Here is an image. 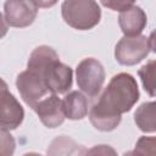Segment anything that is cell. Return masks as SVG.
<instances>
[{
  "label": "cell",
  "mask_w": 156,
  "mask_h": 156,
  "mask_svg": "<svg viewBox=\"0 0 156 156\" xmlns=\"http://www.w3.org/2000/svg\"><path fill=\"white\" fill-rule=\"evenodd\" d=\"M139 100L136 80L129 73L113 76L89 111V119L94 128L111 132L121 123V115L130 111Z\"/></svg>",
  "instance_id": "6da1fadb"
},
{
  "label": "cell",
  "mask_w": 156,
  "mask_h": 156,
  "mask_svg": "<svg viewBox=\"0 0 156 156\" xmlns=\"http://www.w3.org/2000/svg\"><path fill=\"white\" fill-rule=\"evenodd\" d=\"M27 68L40 76L52 94H65L72 87V68L60 62L57 52L50 46L35 48L28 58Z\"/></svg>",
  "instance_id": "7a4b0ae2"
},
{
  "label": "cell",
  "mask_w": 156,
  "mask_h": 156,
  "mask_svg": "<svg viewBox=\"0 0 156 156\" xmlns=\"http://www.w3.org/2000/svg\"><path fill=\"white\" fill-rule=\"evenodd\" d=\"M61 15L69 27L87 30L100 22L101 10L95 0H65L61 6Z\"/></svg>",
  "instance_id": "3957f363"
},
{
  "label": "cell",
  "mask_w": 156,
  "mask_h": 156,
  "mask_svg": "<svg viewBox=\"0 0 156 156\" xmlns=\"http://www.w3.org/2000/svg\"><path fill=\"white\" fill-rule=\"evenodd\" d=\"M77 84L82 91H84L88 96H96L105 82V69L102 65L93 58L88 57L82 60L76 69Z\"/></svg>",
  "instance_id": "277c9868"
},
{
  "label": "cell",
  "mask_w": 156,
  "mask_h": 156,
  "mask_svg": "<svg viewBox=\"0 0 156 156\" xmlns=\"http://www.w3.org/2000/svg\"><path fill=\"white\" fill-rule=\"evenodd\" d=\"M149 39L145 35H124L115 48V57L123 66H133L143 61L149 55Z\"/></svg>",
  "instance_id": "5b68a950"
},
{
  "label": "cell",
  "mask_w": 156,
  "mask_h": 156,
  "mask_svg": "<svg viewBox=\"0 0 156 156\" xmlns=\"http://www.w3.org/2000/svg\"><path fill=\"white\" fill-rule=\"evenodd\" d=\"M16 87L23 101L32 108H34V106L48 93H50L45 80L28 68L17 76Z\"/></svg>",
  "instance_id": "8992f818"
},
{
  "label": "cell",
  "mask_w": 156,
  "mask_h": 156,
  "mask_svg": "<svg viewBox=\"0 0 156 156\" xmlns=\"http://www.w3.org/2000/svg\"><path fill=\"white\" fill-rule=\"evenodd\" d=\"M38 13L34 0H6L4 4V20L11 27L23 28L30 26Z\"/></svg>",
  "instance_id": "52a82bcc"
},
{
  "label": "cell",
  "mask_w": 156,
  "mask_h": 156,
  "mask_svg": "<svg viewBox=\"0 0 156 156\" xmlns=\"http://www.w3.org/2000/svg\"><path fill=\"white\" fill-rule=\"evenodd\" d=\"M24 111L15 96L7 91L5 82L1 88V108H0V127L5 130L16 129L23 121Z\"/></svg>",
  "instance_id": "ba28073f"
},
{
  "label": "cell",
  "mask_w": 156,
  "mask_h": 156,
  "mask_svg": "<svg viewBox=\"0 0 156 156\" xmlns=\"http://www.w3.org/2000/svg\"><path fill=\"white\" fill-rule=\"evenodd\" d=\"M39 119L48 128H56L63 123L66 115L63 111L62 100L56 94H51L45 99H41L33 108Z\"/></svg>",
  "instance_id": "9c48e42d"
},
{
  "label": "cell",
  "mask_w": 156,
  "mask_h": 156,
  "mask_svg": "<svg viewBox=\"0 0 156 156\" xmlns=\"http://www.w3.org/2000/svg\"><path fill=\"white\" fill-rule=\"evenodd\" d=\"M147 22L146 13L139 6H130L129 9L122 11L118 17V24L121 30L126 37L139 35L145 28Z\"/></svg>",
  "instance_id": "30bf717a"
},
{
  "label": "cell",
  "mask_w": 156,
  "mask_h": 156,
  "mask_svg": "<svg viewBox=\"0 0 156 156\" xmlns=\"http://www.w3.org/2000/svg\"><path fill=\"white\" fill-rule=\"evenodd\" d=\"M63 111L67 118L77 121L88 115V100L80 91H71L62 100Z\"/></svg>",
  "instance_id": "8fae6325"
},
{
  "label": "cell",
  "mask_w": 156,
  "mask_h": 156,
  "mask_svg": "<svg viewBox=\"0 0 156 156\" xmlns=\"http://www.w3.org/2000/svg\"><path fill=\"white\" fill-rule=\"evenodd\" d=\"M134 121L141 132H156V101L141 104L134 113Z\"/></svg>",
  "instance_id": "7c38bea8"
},
{
  "label": "cell",
  "mask_w": 156,
  "mask_h": 156,
  "mask_svg": "<svg viewBox=\"0 0 156 156\" xmlns=\"http://www.w3.org/2000/svg\"><path fill=\"white\" fill-rule=\"evenodd\" d=\"M138 74L145 91L150 96H156V60H151L144 65L138 71Z\"/></svg>",
  "instance_id": "4fadbf2b"
},
{
  "label": "cell",
  "mask_w": 156,
  "mask_h": 156,
  "mask_svg": "<svg viewBox=\"0 0 156 156\" xmlns=\"http://www.w3.org/2000/svg\"><path fill=\"white\" fill-rule=\"evenodd\" d=\"M130 155H151L156 156V136H141Z\"/></svg>",
  "instance_id": "5bb4252c"
},
{
  "label": "cell",
  "mask_w": 156,
  "mask_h": 156,
  "mask_svg": "<svg viewBox=\"0 0 156 156\" xmlns=\"http://www.w3.org/2000/svg\"><path fill=\"white\" fill-rule=\"evenodd\" d=\"M100 2L107 9L122 12V11L129 9L130 6H133L134 0H100Z\"/></svg>",
  "instance_id": "9a60e30c"
},
{
  "label": "cell",
  "mask_w": 156,
  "mask_h": 156,
  "mask_svg": "<svg viewBox=\"0 0 156 156\" xmlns=\"http://www.w3.org/2000/svg\"><path fill=\"white\" fill-rule=\"evenodd\" d=\"M15 150V141L11 134L7 130L1 129V154L2 155H11Z\"/></svg>",
  "instance_id": "2e32d148"
},
{
  "label": "cell",
  "mask_w": 156,
  "mask_h": 156,
  "mask_svg": "<svg viewBox=\"0 0 156 156\" xmlns=\"http://www.w3.org/2000/svg\"><path fill=\"white\" fill-rule=\"evenodd\" d=\"M34 2L38 7H51L57 2V0H34Z\"/></svg>",
  "instance_id": "e0dca14e"
},
{
  "label": "cell",
  "mask_w": 156,
  "mask_h": 156,
  "mask_svg": "<svg viewBox=\"0 0 156 156\" xmlns=\"http://www.w3.org/2000/svg\"><path fill=\"white\" fill-rule=\"evenodd\" d=\"M147 39H149L150 50H152L154 52H156V29L151 32V34H150V37H149Z\"/></svg>",
  "instance_id": "ac0fdd59"
}]
</instances>
